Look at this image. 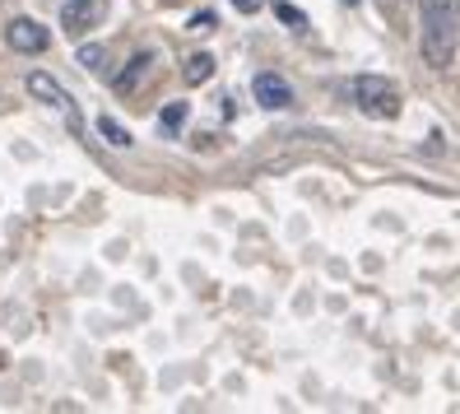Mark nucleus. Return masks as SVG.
I'll return each mask as SVG.
<instances>
[{"label": "nucleus", "instance_id": "obj_8", "mask_svg": "<svg viewBox=\"0 0 460 414\" xmlns=\"http://www.w3.org/2000/svg\"><path fill=\"white\" fill-rule=\"evenodd\" d=\"M214 75V57L209 51H196V57H186V85H205Z\"/></svg>", "mask_w": 460, "mask_h": 414}, {"label": "nucleus", "instance_id": "obj_2", "mask_svg": "<svg viewBox=\"0 0 460 414\" xmlns=\"http://www.w3.org/2000/svg\"><path fill=\"white\" fill-rule=\"evenodd\" d=\"M349 94H354L358 112L372 117V122H395L400 117V89L382 75H358L354 85H349Z\"/></svg>", "mask_w": 460, "mask_h": 414}, {"label": "nucleus", "instance_id": "obj_1", "mask_svg": "<svg viewBox=\"0 0 460 414\" xmlns=\"http://www.w3.org/2000/svg\"><path fill=\"white\" fill-rule=\"evenodd\" d=\"M460 47V0H419V51L432 70H451Z\"/></svg>", "mask_w": 460, "mask_h": 414}, {"label": "nucleus", "instance_id": "obj_7", "mask_svg": "<svg viewBox=\"0 0 460 414\" xmlns=\"http://www.w3.org/2000/svg\"><path fill=\"white\" fill-rule=\"evenodd\" d=\"M149 66H154V57H149V51H140V57L130 61V70L117 79V94H135V85H140V79L149 75Z\"/></svg>", "mask_w": 460, "mask_h": 414}, {"label": "nucleus", "instance_id": "obj_13", "mask_svg": "<svg viewBox=\"0 0 460 414\" xmlns=\"http://www.w3.org/2000/svg\"><path fill=\"white\" fill-rule=\"evenodd\" d=\"M233 5H237V10H242V14H252V10H256V5H261V0H233Z\"/></svg>", "mask_w": 460, "mask_h": 414}, {"label": "nucleus", "instance_id": "obj_5", "mask_svg": "<svg viewBox=\"0 0 460 414\" xmlns=\"http://www.w3.org/2000/svg\"><path fill=\"white\" fill-rule=\"evenodd\" d=\"M256 103L270 107V112H284V107H293V89H288V79L284 75H256Z\"/></svg>", "mask_w": 460, "mask_h": 414}, {"label": "nucleus", "instance_id": "obj_4", "mask_svg": "<svg viewBox=\"0 0 460 414\" xmlns=\"http://www.w3.org/2000/svg\"><path fill=\"white\" fill-rule=\"evenodd\" d=\"M29 94H33V98H42V103H51V107H61V112L70 117V126H79L75 98H70V94H66V89H61L51 75H42V70H38V75H29Z\"/></svg>", "mask_w": 460, "mask_h": 414}, {"label": "nucleus", "instance_id": "obj_6", "mask_svg": "<svg viewBox=\"0 0 460 414\" xmlns=\"http://www.w3.org/2000/svg\"><path fill=\"white\" fill-rule=\"evenodd\" d=\"M102 14H107V0H70V5L61 10V23H66V33H84Z\"/></svg>", "mask_w": 460, "mask_h": 414}, {"label": "nucleus", "instance_id": "obj_14", "mask_svg": "<svg viewBox=\"0 0 460 414\" xmlns=\"http://www.w3.org/2000/svg\"><path fill=\"white\" fill-rule=\"evenodd\" d=\"M344 5H358V0H344Z\"/></svg>", "mask_w": 460, "mask_h": 414}, {"label": "nucleus", "instance_id": "obj_12", "mask_svg": "<svg viewBox=\"0 0 460 414\" xmlns=\"http://www.w3.org/2000/svg\"><path fill=\"white\" fill-rule=\"evenodd\" d=\"M191 29H196V33H205V29H214V14H196V19H191Z\"/></svg>", "mask_w": 460, "mask_h": 414}, {"label": "nucleus", "instance_id": "obj_15", "mask_svg": "<svg viewBox=\"0 0 460 414\" xmlns=\"http://www.w3.org/2000/svg\"><path fill=\"white\" fill-rule=\"evenodd\" d=\"M382 5H386V0H382Z\"/></svg>", "mask_w": 460, "mask_h": 414}, {"label": "nucleus", "instance_id": "obj_3", "mask_svg": "<svg viewBox=\"0 0 460 414\" xmlns=\"http://www.w3.org/2000/svg\"><path fill=\"white\" fill-rule=\"evenodd\" d=\"M5 42L14 51H23V57H38V51H47L51 33L42 29L38 19H10V29H5Z\"/></svg>", "mask_w": 460, "mask_h": 414}, {"label": "nucleus", "instance_id": "obj_9", "mask_svg": "<svg viewBox=\"0 0 460 414\" xmlns=\"http://www.w3.org/2000/svg\"><path fill=\"white\" fill-rule=\"evenodd\" d=\"M98 135H102L107 145H117V149H126V145H130V130H126V126H117L112 117H98Z\"/></svg>", "mask_w": 460, "mask_h": 414}, {"label": "nucleus", "instance_id": "obj_10", "mask_svg": "<svg viewBox=\"0 0 460 414\" xmlns=\"http://www.w3.org/2000/svg\"><path fill=\"white\" fill-rule=\"evenodd\" d=\"M102 61H107V51H102L98 42H89V47H79V66H84V70H102Z\"/></svg>", "mask_w": 460, "mask_h": 414}, {"label": "nucleus", "instance_id": "obj_11", "mask_svg": "<svg viewBox=\"0 0 460 414\" xmlns=\"http://www.w3.org/2000/svg\"><path fill=\"white\" fill-rule=\"evenodd\" d=\"M181 122H186V107H181V103H172V107H168V112H164V117H158V126H164V130H177Z\"/></svg>", "mask_w": 460, "mask_h": 414}]
</instances>
